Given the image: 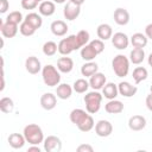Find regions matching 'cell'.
I'll list each match as a JSON object with an SVG mask.
<instances>
[{
  "instance_id": "cell-31",
  "label": "cell",
  "mask_w": 152,
  "mask_h": 152,
  "mask_svg": "<svg viewBox=\"0 0 152 152\" xmlns=\"http://www.w3.org/2000/svg\"><path fill=\"white\" fill-rule=\"evenodd\" d=\"M96 56H97V52L90 46L89 43H88L87 45H84L83 48H81V57H82V59H84V61H87V62H90V61H93Z\"/></svg>"
},
{
  "instance_id": "cell-33",
  "label": "cell",
  "mask_w": 152,
  "mask_h": 152,
  "mask_svg": "<svg viewBox=\"0 0 152 152\" xmlns=\"http://www.w3.org/2000/svg\"><path fill=\"white\" fill-rule=\"evenodd\" d=\"M43 53L45 55V56H53V55H56V52L58 51V45L55 43V42H52V40H48V42H45L44 44H43Z\"/></svg>"
},
{
  "instance_id": "cell-22",
  "label": "cell",
  "mask_w": 152,
  "mask_h": 152,
  "mask_svg": "<svg viewBox=\"0 0 152 152\" xmlns=\"http://www.w3.org/2000/svg\"><path fill=\"white\" fill-rule=\"evenodd\" d=\"M38 11H39V14L40 15H44V17H51L55 11H56V6H55V2L53 1H49V0H45V1H42L38 6Z\"/></svg>"
},
{
  "instance_id": "cell-44",
  "label": "cell",
  "mask_w": 152,
  "mask_h": 152,
  "mask_svg": "<svg viewBox=\"0 0 152 152\" xmlns=\"http://www.w3.org/2000/svg\"><path fill=\"white\" fill-rule=\"evenodd\" d=\"M145 34H146V37L148 39H152V23L148 24V25H146V27H145Z\"/></svg>"
},
{
  "instance_id": "cell-23",
  "label": "cell",
  "mask_w": 152,
  "mask_h": 152,
  "mask_svg": "<svg viewBox=\"0 0 152 152\" xmlns=\"http://www.w3.org/2000/svg\"><path fill=\"white\" fill-rule=\"evenodd\" d=\"M7 140H8L10 146L12 148H15V150L24 147V145L26 142V139H25L24 134H20V133H12V134H10Z\"/></svg>"
},
{
  "instance_id": "cell-14",
  "label": "cell",
  "mask_w": 152,
  "mask_h": 152,
  "mask_svg": "<svg viewBox=\"0 0 152 152\" xmlns=\"http://www.w3.org/2000/svg\"><path fill=\"white\" fill-rule=\"evenodd\" d=\"M107 83V78L102 72H95L93 76H90L89 78V86L94 89V90H100L103 88V86Z\"/></svg>"
},
{
  "instance_id": "cell-32",
  "label": "cell",
  "mask_w": 152,
  "mask_h": 152,
  "mask_svg": "<svg viewBox=\"0 0 152 152\" xmlns=\"http://www.w3.org/2000/svg\"><path fill=\"white\" fill-rule=\"evenodd\" d=\"M89 87H90V86H89V81H87V80H84V78H78V80H76V81L74 82V84H72L74 91L78 93V94L86 93Z\"/></svg>"
},
{
  "instance_id": "cell-3",
  "label": "cell",
  "mask_w": 152,
  "mask_h": 152,
  "mask_svg": "<svg viewBox=\"0 0 152 152\" xmlns=\"http://www.w3.org/2000/svg\"><path fill=\"white\" fill-rule=\"evenodd\" d=\"M102 97L103 95L100 94L97 90H93L89 91L84 95L83 101L86 103V110L89 114H95L100 110L101 108V102H102Z\"/></svg>"
},
{
  "instance_id": "cell-30",
  "label": "cell",
  "mask_w": 152,
  "mask_h": 152,
  "mask_svg": "<svg viewBox=\"0 0 152 152\" xmlns=\"http://www.w3.org/2000/svg\"><path fill=\"white\" fill-rule=\"evenodd\" d=\"M147 76H148L147 69L144 68V66H137L132 72V77H133V80H134V82L137 84L142 82V81H145L147 78Z\"/></svg>"
},
{
  "instance_id": "cell-18",
  "label": "cell",
  "mask_w": 152,
  "mask_h": 152,
  "mask_svg": "<svg viewBox=\"0 0 152 152\" xmlns=\"http://www.w3.org/2000/svg\"><path fill=\"white\" fill-rule=\"evenodd\" d=\"M96 34H97L99 39H101L103 42L108 40L113 36V28H112V26L109 24H106V23L100 24L97 26V28H96Z\"/></svg>"
},
{
  "instance_id": "cell-27",
  "label": "cell",
  "mask_w": 152,
  "mask_h": 152,
  "mask_svg": "<svg viewBox=\"0 0 152 152\" xmlns=\"http://www.w3.org/2000/svg\"><path fill=\"white\" fill-rule=\"evenodd\" d=\"M97 70H99V65L95 62H91V61L84 63L81 66V74H82V76H86V77L93 76L95 72H97Z\"/></svg>"
},
{
  "instance_id": "cell-36",
  "label": "cell",
  "mask_w": 152,
  "mask_h": 152,
  "mask_svg": "<svg viewBox=\"0 0 152 152\" xmlns=\"http://www.w3.org/2000/svg\"><path fill=\"white\" fill-rule=\"evenodd\" d=\"M19 31H20V33H21L23 36L30 37V36H33L37 30H36L30 23H27L26 20H24V21L20 24V26H19Z\"/></svg>"
},
{
  "instance_id": "cell-19",
  "label": "cell",
  "mask_w": 152,
  "mask_h": 152,
  "mask_svg": "<svg viewBox=\"0 0 152 152\" xmlns=\"http://www.w3.org/2000/svg\"><path fill=\"white\" fill-rule=\"evenodd\" d=\"M147 42H148V38L146 37L145 33H141V32L133 33L132 37L129 38V43L132 44L133 48H140V49H144V48L147 45Z\"/></svg>"
},
{
  "instance_id": "cell-29",
  "label": "cell",
  "mask_w": 152,
  "mask_h": 152,
  "mask_svg": "<svg viewBox=\"0 0 152 152\" xmlns=\"http://www.w3.org/2000/svg\"><path fill=\"white\" fill-rule=\"evenodd\" d=\"M24 20H26L27 23H30V24H31L36 30L40 28V27H42V25H43L42 15H40V14H38V13H34V12L28 13V14L25 17V19H24Z\"/></svg>"
},
{
  "instance_id": "cell-24",
  "label": "cell",
  "mask_w": 152,
  "mask_h": 152,
  "mask_svg": "<svg viewBox=\"0 0 152 152\" xmlns=\"http://www.w3.org/2000/svg\"><path fill=\"white\" fill-rule=\"evenodd\" d=\"M119 94V89H118V86L113 82H107L103 88H102V95L108 99V100H113L118 96Z\"/></svg>"
},
{
  "instance_id": "cell-40",
  "label": "cell",
  "mask_w": 152,
  "mask_h": 152,
  "mask_svg": "<svg viewBox=\"0 0 152 152\" xmlns=\"http://www.w3.org/2000/svg\"><path fill=\"white\" fill-rule=\"evenodd\" d=\"M21 7L24 10H34L38 6L37 0H21Z\"/></svg>"
},
{
  "instance_id": "cell-2",
  "label": "cell",
  "mask_w": 152,
  "mask_h": 152,
  "mask_svg": "<svg viewBox=\"0 0 152 152\" xmlns=\"http://www.w3.org/2000/svg\"><path fill=\"white\" fill-rule=\"evenodd\" d=\"M61 71L58 69H56V66H53L52 64H46L45 66H43L42 69V77H43V82L45 83V86L48 87H56L61 82Z\"/></svg>"
},
{
  "instance_id": "cell-9",
  "label": "cell",
  "mask_w": 152,
  "mask_h": 152,
  "mask_svg": "<svg viewBox=\"0 0 152 152\" xmlns=\"http://www.w3.org/2000/svg\"><path fill=\"white\" fill-rule=\"evenodd\" d=\"M113 132V126L108 120H99L95 124V133L101 137V138H106L109 137Z\"/></svg>"
},
{
  "instance_id": "cell-45",
  "label": "cell",
  "mask_w": 152,
  "mask_h": 152,
  "mask_svg": "<svg viewBox=\"0 0 152 152\" xmlns=\"http://www.w3.org/2000/svg\"><path fill=\"white\" fill-rule=\"evenodd\" d=\"M27 152H40V148L38 147V145H32L27 148Z\"/></svg>"
},
{
  "instance_id": "cell-10",
  "label": "cell",
  "mask_w": 152,
  "mask_h": 152,
  "mask_svg": "<svg viewBox=\"0 0 152 152\" xmlns=\"http://www.w3.org/2000/svg\"><path fill=\"white\" fill-rule=\"evenodd\" d=\"M18 25L13 24V23H8V21H0V31L1 34L5 38H14L18 33Z\"/></svg>"
},
{
  "instance_id": "cell-46",
  "label": "cell",
  "mask_w": 152,
  "mask_h": 152,
  "mask_svg": "<svg viewBox=\"0 0 152 152\" xmlns=\"http://www.w3.org/2000/svg\"><path fill=\"white\" fill-rule=\"evenodd\" d=\"M69 1H71V2H74V4H76V5H83L84 4V1L86 0H69Z\"/></svg>"
},
{
  "instance_id": "cell-11",
  "label": "cell",
  "mask_w": 152,
  "mask_h": 152,
  "mask_svg": "<svg viewBox=\"0 0 152 152\" xmlns=\"http://www.w3.org/2000/svg\"><path fill=\"white\" fill-rule=\"evenodd\" d=\"M25 69L28 74L31 75H36L38 74L39 71H42V64H40V61L36 57V56H30L26 58L25 61Z\"/></svg>"
},
{
  "instance_id": "cell-16",
  "label": "cell",
  "mask_w": 152,
  "mask_h": 152,
  "mask_svg": "<svg viewBox=\"0 0 152 152\" xmlns=\"http://www.w3.org/2000/svg\"><path fill=\"white\" fill-rule=\"evenodd\" d=\"M50 30H51V32H52L55 36H57V37H63V36L66 34L69 27H68V25H66L65 21H63V20H55V21L51 23Z\"/></svg>"
},
{
  "instance_id": "cell-49",
  "label": "cell",
  "mask_w": 152,
  "mask_h": 152,
  "mask_svg": "<svg viewBox=\"0 0 152 152\" xmlns=\"http://www.w3.org/2000/svg\"><path fill=\"white\" fill-rule=\"evenodd\" d=\"M150 91L152 93V84H151V87H150Z\"/></svg>"
},
{
  "instance_id": "cell-48",
  "label": "cell",
  "mask_w": 152,
  "mask_h": 152,
  "mask_svg": "<svg viewBox=\"0 0 152 152\" xmlns=\"http://www.w3.org/2000/svg\"><path fill=\"white\" fill-rule=\"evenodd\" d=\"M53 2H56V4H63V2H65L66 0H52Z\"/></svg>"
},
{
  "instance_id": "cell-7",
  "label": "cell",
  "mask_w": 152,
  "mask_h": 152,
  "mask_svg": "<svg viewBox=\"0 0 152 152\" xmlns=\"http://www.w3.org/2000/svg\"><path fill=\"white\" fill-rule=\"evenodd\" d=\"M81 13V6L80 5H76L71 1H68L63 8V15L66 20H75Z\"/></svg>"
},
{
  "instance_id": "cell-34",
  "label": "cell",
  "mask_w": 152,
  "mask_h": 152,
  "mask_svg": "<svg viewBox=\"0 0 152 152\" xmlns=\"http://www.w3.org/2000/svg\"><path fill=\"white\" fill-rule=\"evenodd\" d=\"M13 109H14V102L11 97L5 96L0 100V110L2 113H11L13 112Z\"/></svg>"
},
{
  "instance_id": "cell-13",
  "label": "cell",
  "mask_w": 152,
  "mask_h": 152,
  "mask_svg": "<svg viewBox=\"0 0 152 152\" xmlns=\"http://www.w3.org/2000/svg\"><path fill=\"white\" fill-rule=\"evenodd\" d=\"M40 106L45 110H52L57 106V97L52 93H44L40 96Z\"/></svg>"
},
{
  "instance_id": "cell-35",
  "label": "cell",
  "mask_w": 152,
  "mask_h": 152,
  "mask_svg": "<svg viewBox=\"0 0 152 152\" xmlns=\"http://www.w3.org/2000/svg\"><path fill=\"white\" fill-rule=\"evenodd\" d=\"M77 127H78V129L82 131V132H89V131H91V129L95 127V122H94L93 116L89 114Z\"/></svg>"
},
{
  "instance_id": "cell-47",
  "label": "cell",
  "mask_w": 152,
  "mask_h": 152,
  "mask_svg": "<svg viewBox=\"0 0 152 152\" xmlns=\"http://www.w3.org/2000/svg\"><path fill=\"white\" fill-rule=\"evenodd\" d=\"M147 62H148V65L152 66V52L148 55V58H147Z\"/></svg>"
},
{
  "instance_id": "cell-17",
  "label": "cell",
  "mask_w": 152,
  "mask_h": 152,
  "mask_svg": "<svg viewBox=\"0 0 152 152\" xmlns=\"http://www.w3.org/2000/svg\"><path fill=\"white\" fill-rule=\"evenodd\" d=\"M128 127L132 131H141L146 127V119L142 115H133L128 119Z\"/></svg>"
},
{
  "instance_id": "cell-26",
  "label": "cell",
  "mask_w": 152,
  "mask_h": 152,
  "mask_svg": "<svg viewBox=\"0 0 152 152\" xmlns=\"http://www.w3.org/2000/svg\"><path fill=\"white\" fill-rule=\"evenodd\" d=\"M88 115H89V114H88L87 110H83V109H81V108H75V109H72V110L70 112L69 118H70V121H71L72 124H75L76 126H78Z\"/></svg>"
},
{
  "instance_id": "cell-43",
  "label": "cell",
  "mask_w": 152,
  "mask_h": 152,
  "mask_svg": "<svg viewBox=\"0 0 152 152\" xmlns=\"http://www.w3.org/2000/svg\"><path fill=\"white\" fill-rule=\"evenodd\" d=\"M145 104H146L147 109H148L150 112H152V93H151V94H148V95L146 96V100H145Z\"/></svg>"
},
{
  "instance_id": "cell-12",
  "label": "cell",
  "mask_w": 152,
  "mask_h": 152,
  "mask_svg": "<svg viewBox=\"0 0 152 152\" xmlns=\"http://www.w3.org/2000/svg\"><path fill=\"white\" fill-rule=\"evenodd\" d=\"M118 89H119V94L124 97H132L137 94L138 91V88L137 86H133L129 82L127 81H122L118 84Z\"/></svg>"
},
{
  "instance_id": "cell-6",
  "label": "cell",
  "mask_w": 152,
  "mask_h": 152,
  "mask_svg": "<svg viewBox=\"0 0 152 152\" xmlns=\"http://www.w3.org/2000/svg\"><path fill=\"white\" fill-rule=\"evenodd\" d=\"M43 145L46 152H59L62 150V141L56 135H48L44 139Z\"/></svg>"
},
{
  "instance_id": "cell-50",
  "label": "cell",
  "mask_w": 152,
  "mask_h": 152,
  "mask_svg": "<svg viewBox=\"0 0 152 152\" xmlns=\"http://www.w3.org/2000/svg\"><path fill=\"white\" fill-rule=\"evenodd\" d=\"M38 2H42V1H45V0H37Z\"/></svg>"
},
{
  "instance_id": "cell-20",
  "label": "cell",
  "mask_w": 152,
  "mask_h": 152,
  "mask_svg": "<svg viewBox=\"0 0 152 152\" xmlns=\"http://www.w3.org/2000/svg\"><path fill=\"white\" fill-rule=\"evenodd\" d=\"M57 69L63 74H69L74 69V61L70 57H61L57 61Z\"/></svg>"
},
{
  "instance_id": "cell-51",
  "label": "cell",
  "mask_w": 152,
  "mask_h": 152,
  "mask_svg": "<svg viewBox=\"0 0 152 152\" xmlns=\"http://www.w3.org/2000/svg\"><path fill=\"white\" fill-rule=\"evenodd\" d=\"M151 68H152V66H151Z\"/></svg>"
},
{
  "instance_id": "cell-5",
  "label": "cell",
  "mask_w": 152,
  "mask_h": 152,
  "mask_svg": "<svg viewBox=\"0 0 152 152\" xmlns=\"http://www.w3.org/2000/svg\"><path fill=\"white\" fill-rule=\"evenodd\" d=\"M78 49H81V46L77 42L76 34H70L66 38L61 39V42L58 43V52L63 56H68L72 51L78 50Z\"/></svg>"
},
{
  "instance_id": "cell-4",
  "label": "cell",
  "mask_w": 152,
  "mask_h": 152,
  "mask_svg": "<svg viewBox=\"0 0 152 152\" xmlns=\"http://www.w3.org/2000/svg\"><path fill=\"white\" fill-rule=\"evenodd\" d=\"M129 58H127L125 55H116L112 61V68L114 74L118 77L127 76L129 71Z\"/></svg>"
},
{
  "instance_id": "cell-37",
  "label": "cell",
  "mask_w": 152,
  "mask_h": 152,
  "mask_svg": "<svg viewBox=\"0 0 152 152\" xmlns=\"http://www.w3.org/2000/svg\"><path fill=\"white\" fill-rule=\"evenodd\" d=\"M5 21H8V23H13V24L19 25V24H21V23L24 21V18H23L21 12H19V11H13V12H11V13L6 17V20H5Z\"/></svg>"
},
{
  "instance_id": "cell-15",
  "label": "cell",
  "mask_w": 152,
  "mask_h": 152,
  "mask_svg": "<svg viewBox=\"0 0 152 152\" xmlns=\"http://www.w3.org/2000/svg\"><path fill=\"white\" fill-rule=\"evenodd\" d=\"M113 18H114V21L120 26L127 25L129 23V13H128L127 10H125L122 7H119L114 11Z\"/></svg>"
},
{
  "instance_id": "cell-42",
  "label": "cell",
  "mask_w": 152,
  "mask_h": 152,
  "mask_svg": "<svg viewBox=\"0 0 152 152\" xmlns=\"http://www.w3.org/2000/svg\"><path fill=\"white\" fill-rule=\"evenodd\" d=\"M10 7V2L7 0H0V13H6V11Z\"/></svg>"
},
{
  "instance_id": "cell-1",
  "label": "cell",
  "mask_w": 152,
  "mask_h": 152,
  "mask_svg": "<svg viewBox=\"0 0 152 152\" xmlns=\"http://www.w3.org/2000/svg\"><path fill=\"white\" fill-rule=\"evenodd\" d=\"M23 134L30 145H39L44 141V133L40 126L36 124H28L24 127Z\"/></svg>"
},
{
  "instance_id": "cell-8",
  "label": "cell",
  "mask_w": 152,
  "mask_h": 152,
  "mask_svg": "<svg viewBox=\"0 0 152 152\" xmlns=\"http://www.w3.org/2000/svg\"><path fill=\"white\" fill-rule=\"evenodd\" d=\"M112 44L118 50H125L129 45V38L124 32H116L112 36Z\"/></svg>"
},
{
  "instance_id": "cell-21",
  "label": "cell",
  "mask_w": 152,
  "mask_h": 152,
  "mask_svg": "<svg viewBox=\"0 0 152 152\" xmlns=\"http://www.w3.org/2000/svg\"><path fill=\"white\" fill-rule=\"evenodd\" d=\"M104 110L109 114H120L124 112V103L119 100H109L106 104H104Z\"/></svg>"
},
{
  "instance_id": "cell-39",
  "label": "cell",
  "mask_w": 152,
  "mask_h": 152,
  "mask_svg": "<svg viewBox=\"0 0 152 152\" xmlns=\"http://www.w3.org/2000/svg\"><path fill=\"white\" fill-rule=\"evenodd\" d=\"M89 44L97 52V55L101 53V52H103V50H104V43L101 39H93V40L89 42Z\"/></svg>"
},
{
  "instance_id": "cell-41",
  "label": "cell",
  "mask_w": 152,
  "mask_h": 152,
  "mask_svg": "<svg viewBox=\"0 0 152 152\" xmlns=\"http://www.w3.org/2000/svg\"><path fill=\"white\" fill-rule=\"evenodd\" d=\"M76 151H77V152H93L94 148H93V146L89 145V144H81L80 146H77Z\"/></svg>"
},
{
  "instance_id": "cell-38",
  "label": "cell",
  "mask_w": 152,
  "mask_h": 152,
  "mask_svg": "<svg viewBox=\"0 0 152 152\" xmlns=\"http://www.w3.org/2000/svg\"><path fill=\"white\" fill-rule=\"evenodd\" d=\"M76 37H77V42H78V44H80L81 48H83L84 45H87V44L90 42V39H89V38H90V34H89V32L86 31V30L78 31L77 34H76Z\"/></svg>"
},
{
  "instance_id": "cell-25",
  "label": "cell",
  "mask_w": 152,
  "mask_h": 152,
  "mask_svg": "<svg viewBox=\"0 0 152 152\" xmlns=\"http://www.w3.org/2000/svg\"><path fill=\"white\" fill-rule=\"evenodd\" d=\"M72 87L68 83H61L56 88V95L61 100H68L72 94Z\"/></svg>"
},
{
  "instance_id": "cell-28",
  "label": "cell",
  "mask_w": 152,
  "mask_h": 152,
  "mask_svg": "<svg viewBox=\"0 0 152 152\" xmlns=\"http://www.w3.org/2000/svg\"><path fill=\"white\" fill-rule=\"evenodd\" d=\"M145 59V51L140 48H134L129 52V61L133 64H140Z\"/></svg>"
}]
</instances>
